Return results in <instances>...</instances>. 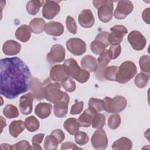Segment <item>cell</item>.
<instances>
[{
	"instance_id": "cell-10",
	"label": "cell",
	"mask_w": 150,
	"mask_h": 150,
	"mask_svg": "<svg viewBox=\"0 0 150 150\" xmlns=\"http://www.w3.org/2000/svg\"><path fill=\"white\" fill-rule=\"evenodd\" d=\"M93 147L96 149H105L108 145V138L104 129H97L93 134L91 138Z\"/></svg>"
},
{
	"instance_id": "cell-25",
	"label": "cell",
	"mask_w": 150,
	"mask_h": 150,
	"mask_svg": "<svg viewBox=\"0 0 150 150\" xmlns=\"http://www.w3.org/2000/svg\"><path fill=\"white\" fill-rule=\"evenodd\" d=\"M52 109V105L51 104L47 103H39L35 107V113L40 118L45 119L50 115Z\"/></svg>"
},
{
	"instance_id": "cell-52",
	"label": "cell",
	"mask_w": 150,
	"mask_h": 150,
	"mask_svg": "<svg viewBox=\"0 0 150 150\" xmlns=\"http://www.w3.org/2000/svg\"><path fill=\"white\" fill-rule=\"evenodd\" d=\"M33 149H42V148L40 147L39 145H33V147L32 148Z\"/></svg>"
},
{
	"instance_id": "cell-29",
	"label": "cell",
	"mask_w": 150,
	"mask_h": 150,
	"mask_svg": "<svg viewBox=\"0 0 150 150\" xmlns=\"http://www.w3.org/2000/svg\"><path fill=\"white\" fill-rule=\"evenodd\" d=\"M132 147V142L126 137H122L116 140L111 148L115 150H129Z\"/></svg>"
},
{
	"instance_id": "cell-14",
	"label": "cell",
	"mask_w": 150,
	"mask_h": 150,
	"mask_svg": "<svg viewBox=\"0 0 150 150\" xmlns=\"http://www.w3.org/2000/svg\"><path fill=\"white\" fill-rule=\"evenodd\" d=\"M134 9L133 4L130 1H119L114 11V17L117 19H123L131 13Z\"/></svg>"
},
{
	"instance_id": "cell-8",
	"label": "cell",
	"mask_w": 150,
	"mask_h": 150,
	"mask_svg": "<svg viewBox=\"0 0 150 150\" xmlns=\"http://www.w3.org/2000/svg\"><path fill=\"white\" fill-rule=\"evenodd\" d=\"M111 33L108 35V42L111 45H120L124 36L128 33V30L124 25H115L110 28Z\"/></svg>"
},
{
	"instance_id": "cell-21",
	"label": "cell",
	"mask_w": 150,
	"mask_h": 150,
	"mask_svg": "<svg viewBox=\"0 0 150 150\" xmlns=\"http://www.w3.org/2000/svg\"><path fill=\"white\" fill-rule=\"evenodd\" d=\"M45 31L49 35L59 36L64 32V26L59 22L52 21L46 24Z\"/></svg>"
},
{
	"instance_id": "cell-51",
	"label": "cell",
	"mask_w": 150,
	"mask_h": 150,
	"mask_svg": "<svg viewBox=\"0 0 150 150\" xmlns=\"http://www.w3.org/2000/svg\"><path fill=\"white\" fill-rule=\"evenodd\" d=\"M0 148L2 149H12V145L8 144H2L1 145Z\"/></svg>"
},
{
	"instance_id": "cell-15",
	"label": "cell",
	"mask_w": 150,
	"mask_h": 150,
	"mask_svg": "<svg viewBox=\"0 0 150 150\" xmlns=\"http://www.w3.org/2000/svg\"><path fill=\"white\" fill-rule=\"evenodd\" d=\"M60 7L58 2L55 1H45L43 9V16L47 19H52L54 18L60 12Z\"/></svg>"
},
{
	"instance_id": "cell-42",
	"label": "cell",
	"mask_w": 150,
	"mask_h": 150,
	"mask_svg": "<svg viewBox=\"0 0 150 150\" xmlns=\"http://www.w3.org/2000/svg\"><path fill=\"white\" fill-rule=\"evenodd\" d=\"M74 135L75 141L79 145H84L89 141L88 135L84 132L78 131Z\"/></svg>"
},
{
	"instance_id": "cell-23",
	"label": "cell",
	"mask_w": 150,
	"mask_h": 150,
	"mask_svg": "<svg viewBox=\"0 0 150 150\" xmlns=\"http://www.w3.org/2000/svg\"><path fill=\"white\" fill-rule=\"evenodd\" d=\"M80 64L83 69H84L88 72H95L97 69L96 59L89 54L85 56L81 59Z\"/></svg>"
},
{
	"instance_id": "cell-13",
	"label": "cell",
	"mask_w": 150,
	"mask_h": 150,
	"mask_svg": "<svg viewBox=\"0 0 150 150\" xmlns=\"http://www.w3.org/2000/svg\"><path fill=\"white\" fill-rule=\"evenodd\" d=\"M67 49L75 56H80L86 51V44L79 38H71L66 42Z\"/></svg>"
},
{
	"instance_id": "cell-19",
	"label": "cell",
	"mask_w": 150,
	"mask_h": 150,
	"mask_svg": "<svg viewBox=\"0 0 150 150\" xmlns=\"http://www.w3.org/2000/svg\"><path fill=\"white\" fill-rule=\"evenodd\" d=\"M78 21L79 24L84 28H91L95 22L91 11L88 9L83 10L79 15Z\"/></svg>"
},
{
	"instance_id": "cell-33",
	"label": "cell",
	"mask_w": 150,
	"mask_h": 150,
	"mask_svg": "<svg viewBox=\"0 0 150 150\" xmlns=\"http://www.w3.org/2000/svg\"><path fill=\"white\" fill-rule=\"evenodd\" d=\"M149 79V74H148L145 73L141 72L138 73L135 78L134 83L137 87L138 88H144L145 87L148 82Z\"/></svg>"
},
{
	"instance_id": "cell-45",
	"label": "cell",
	"mask_w": 150,
	"mask_h": 150,
	"mask_svg": "<svg viewBox=\"0 0 150 150\" xmlns=\"http://www.w3.org/2000/svg\"><path fill=\"white\" fill-rule=\"evenodd\" d=\"M108 50L111 54V59H115L121 54V46L120 45H111Z\"/></svg>"
},
{
	"instance_id": "cell-38",
	"label": "cell",
	"mask_w": 150,
	"mask_h": 150,
	"mask_svg": "<svg viewBox=\"0 0 150 150\" xmlns=\"http://www.w3.org/2000/svg\"><path fill=\"white\" fill-rule=\"evenodd\" d=\"M118 67L111 66L106 67L104 71V78L105 80L115 81V77Z\"/></svg>"
},
{
	"instance_id": "cell-49",
	"label": "cell",
	"mask_w": 150,
	"mask_h": 150,
	"mask_svg": "<svg viewBox=\"0 0 150 150\" xmlns=\"http://www.w3.org/2000/svg\"><path fill=\"white\" fill-rule=\"evenodd\" d=\"M44 136H45L44 134H42V133H40L34 135L32 139L33 145H39L42 142Z\"/></svg>"
},
{
	"instance_id": "cell-22",
	"label": "cell",
	"mask_w": 150,
	"mask_h": 150,
	"mask_svg": "<svg viewBox=\"0 0 150 150\" xmlns=\"http://www.w3.org/2000/svg\"><path fill=\"white\" fill-rule=\"evenodd\" d=\"M96 113L97 112L96 111L90 107L85 110L78 118L80 127H89L91 125L93 118Z\"/></svg>"
},
{
	"instance_id": "cell-16",
	"label": "cell",
	"mask_w": 150,
	"mask_h": 150,
	"mask_svg": "<svg viewBox=\"0 0 150 150\" xmlns=\"http://www.w3.org/2000/svg\"><path fill=\"white\" fill-rule=\"evenodd\" d=\"M69 96L66 93L63 98L57 103H54L53 107L54 114L56 117L64 118L66 116L68 111L69 103Z\"/></svg>"
},
{
	"instance_id": "cell-3",
	"label": "cell",
	"mask_w": 150,
	"mask_h": 150,
	"mask_svg": "<svg viewBox=\"0 0 150 150\" xmlns=\"http://www.w3.org/2000/svg\"><path fill=\"white\" fill-rule=\"evenodd\" d=\"M42 84L44 98L49 102L54 104L62 100L66 94L65 92L61 91L60 84L58 82L52 81L51 79H47Z\"/></svg>"
},
{
	"instance_id": "cell-37",
	"label": "cell",
	"mask_w": 150,
	"mask_h": 150,
	"mask_svg": "<svg viewBox=\"0 0 150 150\" xmlns=\"http://www.w3.org/2000/svg\"><path fill=\"white\" fill-rule=\"evenodd\" d=\"M105 123V117L104 115L101 113H96L92 120V127L97 129L102 128Z\"/></svg>"
},
{
	"instance_id": "cell-26",
	"label": "cell",
	"mask_w": 150,
	"mask_h": 150,
	"mask_svg": "<svg viewBox=\"0 0 150 150\" xmlns=\"http://www.w3.org/2000/svg\"><path fill=\"white\" fill-rule=\"evenodd\" d=\"M31 36V30L26 25H22L19 26L15 32V37L19 41L25 43L28 42Z\"/></svg>"
},
{
	"instance_id": "cell-1",
	"label": "cell",
	"mask_w": 150,
	"mask_h": 150,
	"mask_svg": "<svg viewBox=\"0 0 150 150\" xmlns=\"http://www.w3.org/2000/svg\"><path fill=\"white\" fill-rule=\"evenodd\" d=\"M31 74L27 65L19 57L0 60V92L8 99H13L30 89Z\"/></svg>"
},
{
	"instance_id": "cell-44",
	"label": "cell",
	"mask_w": 150,
	"mask_h": 150,
	"mask_svg": "<svg viewBox=\"0 0 150 150\" xmlns=\"http://www.w3.org/2000/svg\"><path fill=\"white\" fill-rule=\"evenodd\" d=\"M12 149L14 150L31 149L32 147L29 142L26 140H22L16 144L12 145Z\"/></svg>"
},
{
	"instance_id": "cell-5",
	"label": "cell",
	"mask_w": 150,
	"mask_h": 150,
	"mask_svg": "<svg viewBox=\"0 0 150 150\" xmlns=\"http://www.w3.org/2000/svg\"><path fill=\"white\" fill-rule=\"evenodd\" d=\"M93 5L97 9L98 19L104 23L110 21L113 15V2L108 0L93 1Z\"/></svg>"
},
{
	"instance_id": "cell-4",
	"label": "cell",
	"mask_w": 150,
	"mask_h": 150,
	"mask_svg": "<svg viewBox=\"0 0 150 150\" xmlns=\"http://www.w3.org/2000/svg\"><path fill=\"white\" fill-rule=\"evenodd\" d=\"M137 73V68L135 63L131 61H125L118 67L115 81L125 84L132 79Z\"/></svg>"
},
{
	"instance_id": "cell-11",
	"label": "cell",
	"mask_w": 150,
	"mask_h": 150,
	"mask_svg": "<svg viewBox=\"0 0 150 150\" xmlns=\"http://www.w3.org/2000/svg\"><path fill=\"white\" fill-rule=\"evenodd\" d=\"M65 49L64 47L59 44L53 45L50 51L46 55V59L50 64H54L63 62L65 58Z\"/></svg>"
},
{
	"instance_id": "cell-31",
	"label": "cell",
	"mask_w": 150,
	"mask_h": 150,
	"mask_svg": "<svg viewBox=\"0 0 150 150\" xmlns=\"http://www.w3.org/2000/svg\"><path fill=\"white\" fill-rule=\"evenodd\" d=\"M45 1H38L32 0L27 2L26 5V9L28 13L31 15H36L39 11L40 8L44 5Z\"/></svg>"
},
{
	"instance_id": "cell-9",
	"label": "cell",
	"mask_w": 150,
	"mask_h": 150,
	"mask_svg": "<svg viewBox=\"0 0 150 150\" xmlns=\"http://www.w3.org/2000/svg\"><path fill=\"white\" fill-rule=\"evenodd\" d=\"M111 60V54L108 50H105L100 54L97 62V69L96 72V77L100 81H104V71L107 67V65Z\"/></svg>"
},
{
	"instance_id": "cell-41",
	"label": "cell",
	"mask_w": 150,
	"mask_h": 150,
	"mask_svg": "<svg viewBox=\"0 0 150 150\" xmlns=\"http://www.w3.org/2000/svg\"><path fill=\"white\" fill-rule=\"evenodd\" d=\"M121 124V117L117 114H112L110 116L108 120V125L112 129H115L118 128Z\"/></svg>"
},
{
	"instance_id": "cell-18",
	"label": "cell",
	"mask_w": 150,
	"mask_h": 150,
	"mask_svg": "<svg viewBox=\"0 0 150 150\" xmlns=\"http://www.w3.org/2000/svg\"><path fill=\"white\" fill-rule=\"evenodd\" d=\"M69 77L63 64L54 65L50 69V79L53 81L61 83Z\"/></svg>"
},
{
	"instance_id": "cell-50",
	"label": "cell",
	"mask_w": 150,
	"mask_h": 150,
	"mask_svg": "<svg viewBox=\"0 0 150 150\" xmlns=\"http://www.w3.org/2000/svg\"><path fill=\"white\" fill-rule=\"evenodd\" d=\"M149 13H150V8H148L144 10L142 12V16L144 21L146 22L147 24H149Z\"/></svg>"
},
{
	"instance_id": "cell-47",
	"label": "cell",
	"mask_w": 150,
	"mask_h": 150,
	"mask_svg": "<svg viewBox=\"0 0 150 150\" xmlns=\"http://www.w3.org/2000/svg\"><path fill=\"white\" fill-rule=\"evenodd\" d=\"M50 134L53 135L54 137H55L57 138L59 144L62 142L64 139V137H65L64 134L63 132V131H62L60 129H56L53 130L50 133Z\"/></svg>"
},
{
	"instance_id": "cell-30",
	"label": "cell",
	"mask_w": 150,
	"mask_h": 150,
	"mask_svg": "<svg viewBox=\"0 0 150 150\" xmlns=\"http://www.w3.org/2000/svg\"><path fill=\"white\" fill-rule=\"evenodd\" d=\"M64 128L71 135H75L80 127L78 120L75 118H69L67 119L63 124Z\"/></svg>"
},
{
	"instance_id": "cell-36",
	"label": "cell",
	"mask_w": 150,
	"mask_h": 150,
	"mask_svg": "<svg viewBox=\"0 0 150 150\" xmlns=\"http://www.w3.org/2000/svg\"><path fill=\"white\" fill-rule=\"evenodd\" d=\"M57 138L52 135H47L44 141V148L46 150L56 149L59 144Z\"/></svg>"
},
{
	"instance_id": "cell-34",
	"label": "cell",
	"mask_w": 150,
	"mask_h": 150,
	"mask_svg": "<svg viewBox=\"0 0 150 150\" xmlns=\"http://www.w3.org/2000/svg\"><path fill=\"white\" fill-rule=\"evenodd\" d=\"M88 107L93 109L97 112H100L104 110V100L97 99L96 98H90L88 103Z\"/></svg>"
},
{
	"instance_id": "cell-17",
	"label": "cell",
	"mask_w": 150,
	"mask_h": 150,
	"mask_svg": "<svg viewBox=\"0 0 150 150\" xmlns=\"http://www.w3.org/2000/svg\"><path fill=\"white\" fill-rule=\"evenodd\" d=\"M34 96L32 93H29L22 96L19 99V110L24 115L30 114L32 111Z\"/></svg>"
},
{
	"instance_id": "cell-2",
	"label": "cell",
	"mask_w": 150,
	"mask_h": 150,
	"mask_svg": "<svg viewBox=\"0 0 150 150\" xmlns=\"http://www.w3.org/2000/svg\"><path fill=\"white\" fill-rule=\"evenodd\" d=\"M63 65L68 76L78 82L84 83L89 79L90 73L84 69H81L75 59H67L64 61Z\"/></svg>"
},
{
	"instance_id": "cell-6",
	"label": "cell",
	"mask_w": 150,
	"mask_h": 150,
	"mask_svg": "<svg viewBox=\"0 0 150 150\" xmlns=\"http://www.w3.org/2000/svg\"><path fill=\"white\" fill-rule=\"evenodd\" d=\"M104 110L109 113H118L123 111L127 105V101L121 96H117L114 98L105 97L104 99Z\"/></svg>"
},
{
	"instance_id": "cell-40",
	"label": "cell",
	"mask_w": 150,
	"mask_h": 150,
	"mask_svg": "<svg viewBox=\"0 0 150 150\" xmlns=\"http://www.w3.org/2000/svg\"><path fill=\"white\" fill-rule=\"evenodd\" d=\"M60 85L67 92H73L76 90V86L74 81L69 77L60 83Z\"/></svg>"
},
{
	"instance_id": "cell-35",
	"label": "cell",
	"mask_w": 150,
	"mask_h": 150,
	"mask_svg": "<svg viewBox=\"0 0 150 150\" xmlns=\"http://www.w3.org/2000/svg\"><path fill=\"white\" fill-rule=\"evenodd\" d=\"M3 114L7 118H14L19 116V113L17 107L12 104L6 105L4 110Z\"/></svg>"
},
{
	"instance_id": "cell-28",
	"label": "cell",
	"mask_w": 150,
	"mask_h": 150,
	"mask_svg": "<svg viewBox=\"0 0 150 150\" xmlns=\"http://www.w3.org/2000/svg\"><path fill=\"white\" fill-rule=\"evenodd\" d=\"M45 21L40 18H34L29 23V28L31 32L35 34L42 33L45 30Z\"/></svg>"
},
{
	"instance_id": "cell-39",
	"label": "cell",
	"mask_w": 150,
	"mask_h": 150,
	"mask_svg": "<svg viewBox=\"0 0 150 150\" xmlns=\"http://www.w3.org/2000/svg\"><path fill=\"white\" fill-rule=\"evenodd\" d=\"M150 57L149 55H143L141 56L139 60V64L140 69L142 72L149 74L150 68H149Z\"/></svg>"
},
{
	"instance_id": "cell-12",
	"label": "cell",
	"mask_w": 150,
	"mask_h": 150,
	"mask_svg": "<svg viewBox=\"0 0 150 150\" xmlns=\"http://www.w3.org/2000/svg\"><path fill=\"white\" fill-rule=\"evenodd\" d=\"M127 39L132 47L135 50H141L146 44V39L138 30H132L128 35Z\"/></svg>"
},
{
	"instance_id": "cell-48",
	"label": "cell",
	"mask_w": 150,
	"mask_h": 150,
	"mask_svg": "<svg viewBox=\"0 0 150 150\" xmlns=\"http://www.w3.org/2000/svg\"><path fill=\"white\" fill-rule=\"evenodd\" d=\"M82 149L80 147H78L74 143L71 142H65L62 144L61 149Z\"/></svg>"
},
{
	"instance_id": "cell-32",
	"label": "cell",
	"mask_w": 150,
	"mask_h": 150,
	"mask_svg": "<svg viewBox=\"0 0 150 150\" xmlns=\"http://www.w3.org/2000/svg\"><path fill=\"white\" fill-rule=\"evenodd\" d=\"M24 122L25 128L29 132H35L39 128L40 124L38 120L33 115L26 118Z\"/></svg>"
},
{
	"instance_id": "cell-7",
	"label": "cell",
	"mask_w": 150,
	"mask_h": 150,
	"mask_svg": "<svg viewBox=\"0 0 150 150\" xmlns=\"http://www.w3.org/2000/svg\"><path fill=\"white\" fill-rule=\"evenodd\" d=\"M109 33L106 31L99 32L95 39L90 43V49L96 54H100L110 45L108 42Z\"/></svg>"
},
{
	"instance_id": "cell-20",
	"label": "cell",
	"mask_w": 150,
	"mask_h": 150,
	"mask_svg": "<svg viewBox=\"0 0 150 150\" xmlns=\"http://www.w3.org/2000/svg\"><path fill=\"white\" fill-rule=\"evenodd\" d=\"M21 49V44L13 40H6L2 46L4 53L8 56H14L18 54Z\"/></svg>"
},
{
	"instance_id": "cell-46",
	"label": "cell",
	"mask_w": 150,
	"mask_h": 150,
	"mask_svg": "<svg viewBox=\"0 0 150 150\" xmlns=\"http://www.w3.org/2000/svg\"><path fill=\"white\" fill-rule=\"evenodd\" d=\"M83 105H84V103L83 101L76 102L74 104H73L71 106L70 114L73 115H77L80 114L83 110Z\"/></svg>"
},
{
	"instance_id": "cell-27",
	"label": "cell",
	"mask_w": 150,
	"mask_h": 150,
	"mask_svg": "<svg viewBox=\"0 0 150 150\" xmlns=\"http://www.w3.org/2000/svg\"><path fill=\"white\" fill-rule=\"evenodd\" d=\"M25 122L22 120H14L11 122L9 127V131L10 134L14 138L22 133L25 129Z\"/></svg>"
},
{
	"instance_id": "cell-24",
	"label": "cell",
	"mask_w": 150,
	"mask_h": 150,
	"mask_svg": "<svg viewBox=\"0 0 150 150\" xmlns=\"http://www.w3.org/2000/svg\"><path fill=\"white\" fill-rule=\"evenodd\" d=\"M30 89L31 90L34 97L37 100L44 98L43 86L40 80L36 78H33L31 80Z\"/></svg>"
},
{
	"instance_id": "cell-43",
	"label": "cell",
	"mask_w": 150,
	"mask_h": 150,
	"mask_svg": "<svg viewBox=\"0 0 150 150\" xmlns=\"http://www.w3.org/2000/svg\"><path fill=\"white\" fill-rule=\"evenodd\" d=\"M66 28L70 33L72 34H76L77 33L76 23L73 17L67 16L66 20Z\"/></svg>"
}]
</instances>
